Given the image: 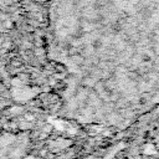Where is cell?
<instances>
[{"label": "cell", "mask_w": 159, "mask_h": 159, "mask_svg": "<svg viewBox=\"0 0 159 159\" xmlns=\"http://www.w3.org/2000/svg\"><path fill=\"white\" fill-rule=\"evenodd\" d=\"M40 1H46V0H40Z\"/></svg>", "instance_id": "obj_1"}]
</instances>
